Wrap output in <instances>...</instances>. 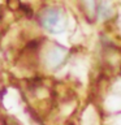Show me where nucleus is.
Segmentation results:
<instances>
[{
	"instance_id": "nucleus-1",
	"label": "nucleus",
	"mask_w": 121,
	"mask_h": 125,
	"mask_svg": "<svg viewBox=\"0 0 121 125\" xmlns=\"http://www.w3.org/2000/svg\"><path fill=\"white\" fill-rule=\"evenodd\" d=\"M39 22L47 31L52 34L62 33L68 25L64 10L56 7H48L43 9L39 14Z\"/></svg>"
},
{
	"instance_id": "nucleus-3",
	"label": "nucleus",
	"mask_w": 121,
	"mask_h": 125,
	"mask_svg": "<svg viewBox=\"0 0 121 125\" xmlns=\"http://www.w3.org/2000/svg\"><path fill=\"white\" fill-rule=\"evenodd\" d=\"M12 121H13V124H10V121H9V117H5V119H4V123H3V125H21L18 123V121H16L14 119H12Z\"/></svg>"
},
{
	"instance_id": "nucleus-2",
	"label": "nucleus",
	"mask_w": 121,
	"mask_h": 125,
	"mask_svg": "<svg viewBox=\"0 0 121 125\" xmlns=\"http://www.w3.org/2000/svg\"><path fill=\"white\" fill-rule=\"evenodd\" d=\"M112 13V9H111V5L108 3H100L99 4V8H98V16L100 18H108Z\"/></svg>"
}]
</instances>
